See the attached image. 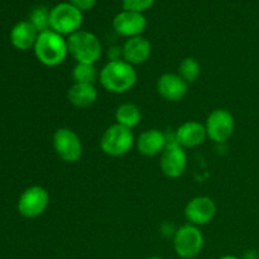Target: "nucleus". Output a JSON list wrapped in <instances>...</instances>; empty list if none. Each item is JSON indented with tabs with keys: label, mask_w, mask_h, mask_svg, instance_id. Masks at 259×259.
Returning <instances> with one entry per match:
<instances>
[{
	"label": "nucleus",
	"mask_w": 259,
	"mask_h": 259,
	"mask_svg": "<svg viewBox=\"0 0 259 259\" xmlns=\"http://www.w3.org/2000/svg\"><path fill=\"white\" fill-rule=\"evenodd\" d=\"M138 73L134 66L124 60L109 61L99 73L103 89L111 94H125L136 86Z\"/></svg>",
	"instance_id": "f257e3e1"
},
{
	"label": "nucleus",
	"mask_w": 259,
	"mask_h": 259,
	"mask_svg": "<svg viewBox=\"0 0 259 259\" xmlns=\"http://www.w3.org/2000/svg\"><path fill=\"white\" fill-rule=\"evenodd\" d=\"M33 51L38 62L47 67H56L65 62L68 56L67 38L48 29L39 33Z\"/></svg>",
	"instance_id": "f03ea898"
},
{
	"label": "nucleus",
	"mask_w": 259,
	"mask_h": 259,
	"mask_svg": "<svg viewBox=\"0 0 259 259\" xmlns=\"http://www.w3.org/2000/svg\"><path fill=\"white\" fill-rule=\"evenodd\" d=\"M68 55L76 63H94L95 65L103 55V45L96 34L89 30L80 29L67 38Z\"/></svg>",
	"instance_id": "7ed1b4c3"
},
{
	"label": "nucleus",
	"mask_w": 259,
	"mask_h": 259,
	"mask_svg": "<svg viewBox=\"0 0 259 259\" xmlns=\"http://www.w3.org/2000/svg\"><path fill=\"white\" fill-rule=\"evenodd\" d=\"M172 244L177 257L181 259H194L204 249L205 238L199 227L185 224L175 230Z\"/></svg>",
	"instance_id": "20e7f679"
},
{
	"label": "nucleus",
	"mask_w": 259,
	"mask_h": 259,
	"mask_svg": "<svg viewBox=\"0 0 259 259\" xmlns=\"http://www.w3.org/2000/svg\"><path fill=\"white\" fill-rule=\"evenodd\" d=\"M100 149L109 157H123L136 146V137L132 129L113 124L105 129L100 138Z\"/></svg>",
	"instance_id": "39448f33"
},
{
	"label": "nucleus",
	"mask_w": 259,
	"mask_h": 259,
	"mask_svg": "<svg viewBox=\"0 0 259 259\" xmlns=\"http://www.w3.org/2000/svg\"><path fill=\"white\" fill-rule=\"evenodd\" d=\"M83 14L80 9L71 3H60L51 9L50 25L51 29L61 35H71L81 29Z\"/></svg>",
	"instance_id": "423d86ee"
},
{
	"label": "nucleus",
	"mask_w": 259,
	"mask_h": 259,
	"mask_svg": "<svg viewBox=\"0 0 259 259\" xmlns=\"http://www.w3.org/2000/svg\"><path fill=\"white\" fill-rule=\"evenodd\" d=\"M52 146L56 154L66 163H76L82 157V142L70 128H58L52 136Z\"/></svg>",
	"instance_id": "0eeeda50"
},
{
	"label": "nucleus",
	"mask_w": 259,
	"mask_h": 259,
	"mask_svg": "<svg viewBox=\"0 0 259 259\" xmlns=\"http://www.w3.org/2000/svg\"><path fill=\"white\" fill-rule=\"evenodd\" d=\"M207 138L214 143L222 144L229 141L235 131V120L233 114L227 109H215L207 115L205 121Z\"/></svg>",
	"instance_id": "6e6552de"
},
{
	"label": "nucleus",
	"mask_w": 259,
	"mask_h": 259,
	"mask_svg": "<svg viewBox=\"0 0 259 259\" xmlns=\"http://www.w3.org/2000/svg\"><path fill=\"white\" fill-rule=\"evenodd\" d=\"M50 194L42 186H30L18 199V212L27 219H35L45 214L50 205Z\"/></svg>",
	"instance_id": "1a4fd4ad"
},
{
	"label": "nucleus",
	"mask_w": 259,
	"mask_h": 259,
	"mask_svg": "<svg viewBox=\"0 0 259 259\" xmlns=\"http://www.w3.org/2000/svg\"><path fill=\"white\" fill-rule=\"evenodd\" d=\"M162 174L172 180L184 176L187 169V153L184 147L180 146L176 141L168 142L161 153L159 161Z\"/></svg>",
	"instance_id": "9d476101"
},
{
	"label": "nucleus",
	"mask_w": 259,
	"mask_h": 259,
	"mask_svg": "<svg viewBox=\"0 0 259 259\" xmlns=\"http://www.w3.org/2000/svg\"><path fill=\"white\" fill-rule=\"evenodd\" d=\"M217 211V204L211 197L196 196L187 202L184 212L189 224L200 228L210 224L214 220Z\"/></svg>",
	"instance_id": "9b49d317"
},
{
	"label": "nucleus",
	"mask_w": 259,
	"mask_h": 259,
	"mask_svg": "<svg viewBox=\"0 0 259 259\" xmlns=\"http://www.w3.org/2000/svg\"><path fill=\"white\" fill-rule=\"evenodd\" d=\"M113 28L119 35L128 38L143 34L147 28V19L143 13L121 10L114 17Z\"/></svg>",
	"instance_id": "f8f14e48"
},
{
	"label": "nucleus",
	"mask_w": 259,
	"mask_h": 259,
	"mask_svg": "<svg viewBox=\"0 0 259 259\" xmlns=\"http://www.w3.org/2000/svg\"><path fill=\"white\" fill-rule=\"evenodd\" d=\"M189 85L179 73L166 72L158 77L156 90L158 95L166 101L177 103L182 100L189 93Z\"/></svg>",
	"instance_id": "ddd939ff"
},
{
	"label": "nucleus",
	"mask_w": 259,
	"mask_h": 259,
	"mask_svg": "<svg viewBox=\"0 0 259 259\" xmlns=\"http://www.w3.org/2000/svg\"><path fill=\"white\" fill-rule=\"evenodd\" d=\"M167 143H168V139L166 134L157 128L147 129L139 134L138 138H136L137 149L144 157L161 156Z\"/></svg>",
	"instance_id": "4468645a"
},
{
	"label": "nucleus",
	"mask_w": 259,
	"mask_h": 259,
	"mask_svg": "<svg viewBox=\"0 0 259 259\" xmlns=\"http://www.w3.org/2000/svg\"><path fill=\"white\" fill-rule=\"evenodd\" d=\"M121 51H123V60L136 67L149 60L152 45L146 37L138 35V37L128 38L121 46Z\"/></svg>",
	"instance_id": "2eb2a0df"
},
{
	"label": "nucleus",
	"mask_w": 259,
	"mask_h": 259,
	"mask_svg": "<svg viewBox=\"0 0 259 259\" xmlns=\"http://www.w3.org/2000/svg\"><path fill=\"white\" fill-rule=\"evenodd\" d=\"M207 138L205 124L196 120L185 121L184 124L176 129L175 141L181 147L186 148H195L199 147Z\"/></svg>",
	"instance_id": "dca6fc26"
},
{
	"label": "nucleus",
	"mask_w": 259,
	"mask_h": 259,
	"mask_svg": "<svg viewBox=\"0 0 259 259\" xmlns=\"http://www.w3.org/2000/svg\"><path fill=\"white\" fill-rule=\"evenodd\" d=\"M39 32L29 20H20L10 30L9 39L18 51H28L34 47Z\"/></svg>",
	"instance_id": "f3484780"
},
{
	"label": "nucleus",
	"mask_w": 259,
	"mask_h": 259,
	"mask_svg": "<svg viewBox=\"0 0 259 259\" xmlns=\"http://www.w3.org/2000/svg\"><path fill=\"white\" fill-rule=\"evenodd\" d=\"M98 89L94 83H72L67 91V99L71 105L85 109L94 105L98 100Z\"/></svg>",
	"instance_id": "a211bd4d"
},
{
	"label": "nucleus",
	"mask_w": 259,
	"mask_h": 259,
	"mask_svg": "<svg viewBox=\"0 0 259 259\" xmlns=\"http://www.w3.org/2000/svg\"><path fill=\"white\" fill-rule=\"evenodd\" d=\"M141 109L132 103H124L115 110V123L128 129H133L141 123Z\"/></svg>",
	"instance_id": "6ab92c4d"
},
{
	"label": "nucleus",
	"mask_w": 259,
	"mask_h": 259,
	"mask_svg": "<svg viewBox=\"0 0 259 259\" xmlns=\"http://www.w3.org/2000/svg\"><path fill=\"white\" fill-rule=\"evenodd\" d=\"M99 71L94 63H76L71 72L73 83H94L99 80Z\"/></svg>",
	"instance_id": "aec40b11"
},
{
	"label": "nucleus",
	"mask_w": 259,
	"mask_h": 259,
	"mask_svg": "<svg viewBox=\"0 0 259 259\" xmlns=\"http://www.w3.org/2000/svg\"><path fill=\"white\" fill-rule=\"evenodd\" d=\"M179 73L187 83H192L201 75V66L194 57H186L180 62Z\"/></svg>",
	"instance_id": "412c9836"
},
{
	"label": "nucleus",
	"mask_w": 259,
	"mask_h": 259,
	"mask_svg": "<svg viewBox=\"0 0 259 259\" xmlns=\"http://www.w3.org/2000/svg\"><path fill=\"white\" fill-rule=\"evenodd\" d=\"M50 14L51 9L46 7H37L30 12L29 22L35 27L39 33L51 29L50 25Z\"/></svg>",
	"instance_id": "4be33fe9"
},
{
	"label": "nucleus",
	"mask_w": 259,
	"mask_h": 259,
	"mask_svg": "<svg viewBox=\"0 0 259 259\" xmlns=\"http://www.w3.org/2000/svg\"><path fill=\"white\" fill-rule=\"evenodd\" d=\"M156 0H121L123 10H129V12L144 13L148 10Z\"/></svg>",
	"instance_id": "5701e85b"
},
{
	"label": "nucleus",
	"mask_w": 259,
	"mask_h": 259,
	"mask_svg": "<svg viewBox=\"0 0 259 259\" xmlns=\"http://www.w3.org/2000/svg\"><path fill=\"white\" fill-rule=\"evenodd\" d=\"M96 2H98V0H68V3L75 5V7L77 8V9H80L82 13L93 9V8L95 7Z\"/></svg>",
	"instance_id": "b1692460"
},
{
	"label": "nucleus",
	"mask_w": 259,
	"mask_h": 259,
	"mask_svg": "<svg viewBox=\"0 0 259 259\" xmlns=\"http://www.w3.org/2000/svg\"><path fill=\"white\" fill-rule=\"evenodd\" d=\"M242 259H259V253L255 249L245 250V253L243 254Z\"/></svg>",
	"instance_id": "393cba45"
},
{
	"label": "nucleus",
	"mask_w": 259,
	"mask_h": 259,
	"mask_svg": "<svg viewBox=\"0 0 259 259\" xmlns=\"http://www.w3.org/2000/svg\"><path fill=\"white\" fill-rule=\"evenodd\" d=\"M218 259H242V257H237V255L227 254V255H223V257H220V258H218Z\"/></svg>",
	"instance_id": "a878e982"
},
{
	"label": "nucleus",
	"mask_w": 259,
	"mask_h": 259,
	"mask_svg": "<svg viewBox=\"0 0 259 259\" xmlns=\"http://www.w3.org/2000/svg\"><path fill=\"white\" fill-rule=\"evenodd\" d=\"M146 259H163V258L157 257V255H153V257H148V258H146Z\"/></svg>",
	"instance_id": "bb28decb"
}]
</instances>
